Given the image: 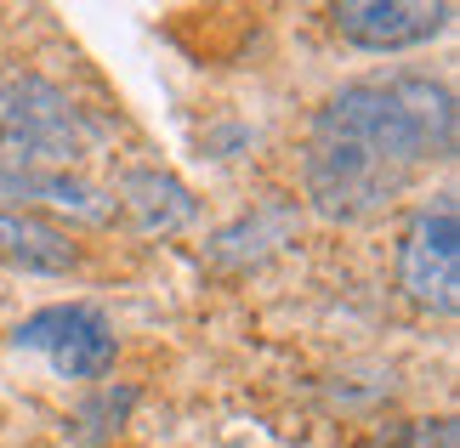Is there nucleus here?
I'll return each instance as SVG.
<instances>
[{"label":"nucleus","instance_id":"nucleus-6","mask_svg":"<svg viewBox=\"0 0 460 448\" xmlns=\"http://www.w3.org/2000/svg\"><path fill=\"white\" fill-rule=\"evenodd\" d=\"M119 210H126V222L137 233H176L199 216V205H193V193L176 182L171 171H126L119 176Z\"/></svg>","mask_w":460,"mask_h":448},{"label":"nucleus","instance_id":"nucleus-1","mask_svg":"<svg viewBox=\"0 0 460 448\" xmlns=\"http://www.w3.org/2000/svg\"><path fill=\"white\" fill-rule=\"evenodd\" d=\"M455 154V97L420 75L341 85L307 136V199L330 222H364L410 188L432 159Z\"/></svg>","mask_w":460,"mask_h":448},{"label":"nucleus","instance_id":"nucleus-5","mask_svg":"<svg viewBox=\"0 0 460 448\" xmlns=\"http://www.w3.org/2000/svg\"><path fill=\"white\" fill-rule=\"evenodd\" d=\"M335 17V34L347 46H364V51H403V46H427L449 29L455 6L449 0H341L330 12Z\"/></svg>","mask_w":460,"mask_h":448},{"label":"nucleus","instance_id":"nucleus-7","mask_svg":"<svg viewBox=\"0 0 460 448\" xmlns=\"http://www.w3.org/2000/svg\"><path fill=\"white\" fill-rule=\"evenodd\" d=\"M0 199H40L51 210H68L80 222H109L114 199L102 188H92L75 171H0Z\"/></svg>","mask_w":460,"mask_h":448},{"label":"nucleus","instance_id":"nucleus-4","mask_svg":"<svg viewBox=\"0 0 460 448\" xmlns=\"http://www.w3.org/2000/svg\"><path fill=\"white\" fill-rule=\"evenodd\" d=\"M12 340L23 352H40L63 381H97V374L114 364V329H109V318H102L97 307H80V301L34 312Z\"/></svg>","mask_w":460,"mask_h":448},{"label":"nucleus","instance_id":"nucleus-2","mask_svg":"<svg viewBox=\"0 0 460 448\" xmlns=\"http://www.w3.org/2000/svg\"><path fill=\"white\" fill-rule=\"evenodd\" d=\"M92 125L51 80L17 75L0 85V171H75Z\"/></svg>","mask_w":460,"mask_h":448},{"label":"nucleus","instance_id":"nucleus-8","mask_svg":"<svg viewBox=\"0 0 460 448\" xmlns=\"http://www.w3.org/2000/svg\"><path fill=\"white\" fill-rule=\"evenodd\" d=\"M0 261L23 267V273H68L80 261V250L63 239L58 227L17 216V210H0Z\"/></svg>","mask_w":460,"mask_h":448},{"label":"nucleus","instance_id":"nucleus-3","mask_svg":"<svg viewBox=\"0 0 460 448\" xmlns=\"http://www.w3.org/2000/svg\"><path fill=\"white\" fill-rule=\"evenodd\" d=\"M398 290L438 318L460 307V216L455 199L438 193L432 205H420L398 244Z\"/></svg>","mask_w":460,"mask_h":448}]
</instances>
